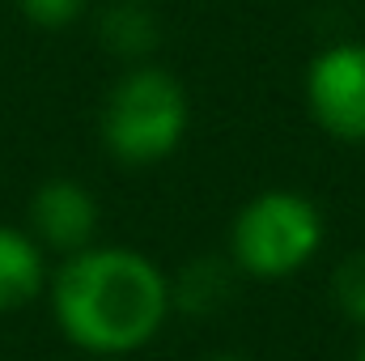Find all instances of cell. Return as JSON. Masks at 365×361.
Returning <instances> with one entry per match:
<instances>
[{"label":"cell","instance_id":"6da1fadb","mask_svg":"<svg viewBox=\"0 0 365 361\" xmlns=\"http://www.w3.org/2000/svg\"><path fill=\"white\" fill-rule=\"evenodd\" d=\"M170 280L153 260L128 247H81L51 276V310L60 332L93 357L145 349L170 315Z\"/></svg>","mask_w":365,"mask_h":361},{"label":"cell","instance_id":"7a4b0ae2","mask_svg":"<svg viewBox=\"0 0 365 361\" xmlns=\"http://www.w3.org/2000/svg\"><path fill=\"white\" fill-rule=\"evenodd\" d=\"M187 132V93L158 64L123 73L102 102V145L128 162L149 166L175 153Z\"/></svg>","mask_w":365,"mask_h":361},{"label":"cell","instance_id":"3957f363","mask_svg":"<svg viewBox=\"0 0 365 361\" xmlns=\"http://www.w3.org/2000/svg\"><path fill=\"white\" fill-rule=\"evenodd\" d=\"M323 243V217L319 208L297 191H264L247 200L230 225V251L234 264L259 280H284Z\"/></svg>","mask_w":365,"mask_h":361},{"label":"cell","instance_id":"277c9868","mask_svg":"<svg viewBox=\"0 0 365 361\" xmlns=\"http://www.w3.org/2000/svg\"><path fill=\"white\" fill-rule=\"evenodd\" d=\"M306 102L314 123L349 145L365 141V43H336L314 56L306 73Z\"/></svg>","mask_w":365,"mask_h":361},{"label":"cell","instance_id":"5b68a950","mask_svg":"<svg viewBox=\"0 0 365 361\" xmlns=\"http://www.w3.org/2000/svg\"><path fill=\"white\" fill-rule=\"evenodd\" d=\"M30 234L38 238L43 251L60 255L90 247L98 234V200L73 179L43 183L30 200Z\"/></svg>","mask_w":365,"mask_h":361},{"label":"cell","instance_id":"8992f818","mask_svg":"<svg viewBox=\"0 0 365 361\" xmlns=\"http://www.w3.org/2000/svg\"><path fill=\"white\" fill-rule=\"evenodd\" d=\"M47 289V255L30 230L0 225V315L30 306Z\"/></svg>","mask_w":365,"mask_h":361},{"label":"cell","instance_id":"52a82bcc","mask_svg":"<svg viewBox=\"0 0 365 361\" xmlns=\"http://www.w3.org/2000/svg\"><path fill=\"white\" fill-rule=\"evenodd\" d=\"M102 39L119 56H145L158 47V17L140 0H115L102 13Z\"/></svg>","mask_w":365,"mask_h":361},{"label":"cell","instance_id":"ba28073f","mask_svg":"<svg viewBox=\"0 0 365 361\" xmlns=\"http://www.w3.org/2000/svg\"><path fill=\"white\" fill-rule=\"evenodd\" d=\"M225 276H230L225 264H217V260H200V264H191V268L182 272L179 289L170 285V298H179L191 315H208V310L225 298V289H230Z\"/></svg>","mask_w":365,"mask_h":361},{"label":"cell","instance_id":"9c48e42d","mask_svg":"<svg viewBox=\"0 0 365 361\" xmlns=\"http://www.w3.org/2000/svg\"><path fill=\"white\" fill-rule=\"evenodd\" d=\"M331 293H336V306H340L353 323H365V251L349 255V260L336 268Z\"/></svg>","mask_w":365,"mask_h":361},{"label":"cell","instance_id":"30bf717a","mask_svg":"<svg viewBox=\"0 0 365 361\" xmlns=\"http://www.w3.org/2000/svg\"><path fill=\"white\" fill-rule=\"evenodd\" d=\"M17 4H21V13H26L34 26H47V30L77 21L81 9H86V0H17Z\"/></svg>","mask_w":365,"mask_h":361},{"label":"cell","instance_id":"8fae6325","mask_svg":"<svg viewBox=\"0 0 365 361\" xmlns=\"http://www.w3.org/2000/svg\"><path fill=\"white\" fill-rule=\"evenodd\" d=\"M353 361H365V345H361V353H357V357H353Z\"/></svg>","mask_w":365,"mask_h":361},{"label":"cell","instance_id":"7c38bea8","mask_svg":"<svg viewBox=\"0 0 365 361\" xmlns=\"http://www.w3.org/2000/svg\"><path fill=\"white\" fill-rule=\"evenodd\" d=\"M212 361H242V357H212Z\"/></svg>","mask_w":365,"mask_h":361}]
</instances>
